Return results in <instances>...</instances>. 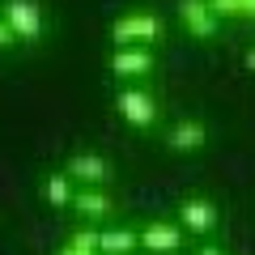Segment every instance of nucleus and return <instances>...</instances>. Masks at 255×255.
<instances>
[{
    "instance_id": "obj_1",
    "label": "nucleus",
    "mask_w": 255,
    "mask_h": 255,
    "mask_svg": "<svg viewBox=\"0 0 255 255\" xmlns=\"http://www.w3.org/2000/svg\"><path fill=\"white\" fill-rule=\"evenodd\" d=\"M111 38H115L119 47L162 43L166 38V21L157 17V13H124V17H115V26H111Z\"/></svg>"
},
{
    "instance_id": "obj_2",
    "label": "nucleus",
    "mask_w": 255,
    "mask_h": 255,
    "mask_svg": "<svg viewBox=\"0 0 255 255\" xmlns=\"http://www.w3.org/2000/svg\"><path fill=\"white\" fill-rule=\"evenodd\" d=\"M115 111H119V119L124 124H132V128H153L157 124V98L149 90H140V85H124V90L115 94Z\"/></svg>"
},
{
    "instance_id": "obj_3",
    "label": "nucleus",
    "mask_w": 255,
    "mask_h": 255,
    "mask_svg": "<svg viewBox=\"0 0 255 255\" xmlns=\"http://www.w3.org/2000/svg\"><path fill=\"white\" fill-rule=\"evenodd\" d=\"M4 21L13 26V34L21 43H38L43 38V9H38V0H4Z\"/></svg>"
},
{
    "instance_id": "obj_4",
    "label": "nucleus",
    "mask_w": 255,
    "mask_h": 255,
    "mask_svg": "<svg viewBox=\"0 0 255 255\" xmlns=\"http://www.w3.org/2000/svg\"><path fill=\"white\" fill-rule=\"evenodd\" d=\"M107 64H111L115 77H149L153 64H157V55H153L149 43H132V47H115V55H111Z\"/></svg>"
},
{
    "instance_id": "obj_5",
    "label": "nucleus",
    "mask_w": 255,
    "mask_h": 255,
    "mask_svg": "<svg viewBox=\"0 0 255 255\" xmlns=\"http://www.w3.org/2000/svg\"><path fill=\"white\" fill-rule=\"evenodd\" d=\"M179 21L191 38H213L217 26H221L217 9H213L209 0H179Z\"/></svg>"
},
{
    "instance_id": "obj_6",
    "label": "nucleus",
    "mask_w": 255,
    "mask_h": 255,
    "mask_svg": "<svg viewBox=\"0 0 255 255\" xmlns=\"http://www.w3.org/2000/svg\"><path fill=\"white\" fill-rule=\"evenodd\" d=\"M179 221L187 234H213V230L221 226V213L213 200H204V196H187V200L179 204Z\"/></svg>"
},
{
    "instance_id": "obj_7",
    "label": "nucleus",
    "mask_w": 255,
    "mask_h": 255,
    "mask_svg": "<svg viewBox=\"0 0 255 255\" xmlns=\"http://www.w3.org/2000/svg\"><path fill=\"white\" fill-rule=\"evenodd\" d=\"M204 145H209V128H204V119H179V124L166 132V149L179 153V157L200 153Z\"/></svg>"
},
{
    "instance_id": "obj_8",
    "label": "nucleus",
    "mask_w": 255,
    "mask_h": 255,
    "mask_svg": "<svg viewBox=\"0 0 255 255\" xmlns=\"http://www.w3.org/2000/svg\"><path fill=\"white\" fill-rule=\"evenodd\" d=\"M64 170L73 174V183H85V187H107L111 183V162L102 153H73Z\"/></svg>"
},
{
    "instance_id": "obj_9",
    "label": "nucleus",
    "mask_w": 255,
    "mask_h": 255,
    "mask_svg": "<svg viewBox=\"0 0 255 255\" xmlns=\"http://www.w3.org/2000/svg\"><path fill=\"white\" fill-rule=\"evenodd\" d=\"M140 247L145 251H157V255H170L183 247V221L174 226V221H149L145 230H140Z\"/></svg>"
},
{
    "instance_id": "obj_10",
    "label": "nucleus",
    "mask_w": 255,
    "mask_h": 255,
    "mask_svg": "<svg viewBox=\"0 0 255 255\" xmlns=\"http://www.w3.org/2000/svg\"><path fill=\"white\" fill-rule=\"evenodd\" d=\"M73 209L81 213L85 221H102V217L115 213V200H111L107 187H81V191L73 196Z\"/></svg>"
},
{
    "instance_id": "obj_11",
    "label": "nucleus",
    "mask_w": 255,
    "mask_h": 255,
    "mask_svg": "<svg viewBox=\"0 0 255 255\" xmlns=\"http://www.w3.org/2000/svg\"><path fill=\"white\" fill-rule=\"evenodd\" d=\"M38 196H43L47 204H51V209H73V174L68 170H51V174H43V179H38Z\"/></svg>"
},
{
    "instance_id": "obj_12",
    "label": "nucleus",
    "mask_w": 255,
    "mask_h": 255,
    "mask_svg": "<svg viewBox=\"0 0 255 255\" xmlns=\"http://www.w3.org/2000/svg\"><path fill=\"white\" fill-rule=\"evenodd\" d=\"M136 247H140V230L119 226V230H102L98 234V251L102 255H132Z\"/></svg>"
},
{
    "instance_id": "obj_13",
    "label": "nucleus",
    "mask_w": 255,
    "mask_h": 255,
    "mask_svg": "<svg viewBox=\"0 0 255 255\" xmlns=\"http://www.w3.org/2000/svg\"><path fill=\"white\" fill-rule=\"evenodd\" d=\"M60 255H98V234H94V230H77Z\"/></svg>"
},
{
    "instance_id": "obj_14",
    "label": "nucleus",
    "mask_w": 255,
    "mask_h": 255,
    "mask_svg": "<svg viewBox=\"0 0 255 255\" xmlns=\"http://www.w3.org/2000/svg\"><path fill=\"white\" fill-rule=\"evenodd\" d=\"M217 17H243V0H209Z\"/></svg>"
},
{
    "instance_id": "obj_15",
    "label": "nucleus",
    "mask_w": 255,
    "mask_h": 255,
    "mask_svg": "<svg viewBox=\"0 0 255 255\" xmlns=\"http://www.w3.org/2000/svg\"><path fill=\"white\" fill-rule=\"evenodd\" d=\"M17 43H21V38L13 34V26H9V21H4V13H0V51H13V47H17Z\"/></svg>"
},
{
    "instance_id": "obj_16",
    "label": "nucleus",
    "mask_w": 255,
    "mask_h": 255,
    "mask_svg": "<svg viewBox=\"0 0 255 255\" xmlns=\"http://www.w3.org/2000/svg\"><path fill=\"white\" fill-rule=\"evenodd\" d=\"M243 17H251V21H255V0H243Z\"/></svg>"
},
{
    "instance_id": "obj_17",
    "label": "nucleus",
    "mask_w": 255,
    "mask_h": 255,
    "mask_svg": "<svg viewBox=\"0 0 255 255\" xmlns=\"http://www.w3.org/2000/svg\"><path fill=\"white\" fill-rule=\"evenodd\" d=\"M243 64H247V68H251V73H255V47H251V51L243 55Z\"/></svg>"
},
{
    "instance_id": "obj_18",
    "label": "nucleus",
    "mask_w": 255,
    "mask_h": 255,
    "mask_svg": "<svg viewBox=\"0 0 255 255\" xmlns=\"http://www.w3.org/2000/svg\"><path fill=\"white\" fill-rule=\"evenodd\" d=\"M200 255H221V251H217V247H200Z\"/></svg>"
}]
</instances>
